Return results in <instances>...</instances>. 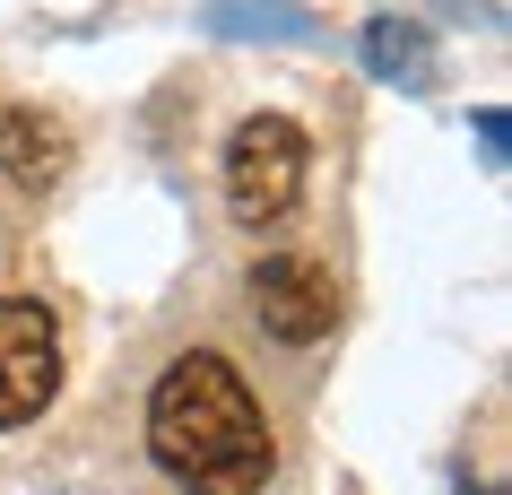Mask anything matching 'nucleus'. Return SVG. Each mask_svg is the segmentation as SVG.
Returning a JSON list of instances; mask_svg holds the SVG:
<instances>
[{
  "label": "nucleus",
  "instance_id": "1",
  "mask_svg": "<svg viewBox=\"0 0 512 495\" xmlns=\"http://www.w3.org/2000/svg\"><path fill=\"white\" fill-rule=\"evenodd\" d=\"M148 452L191 495H261L278 469L270 417H261L252 383L217 348H191V357H174L157 374V391H148Z\"/></svg>",
  "mask_w": 512,
  "mask_h": 495
},
{
  "label": "nucleus",
  "instance_id": "2",
  "mask_svg": "<svg viewBox=\"0 0 512 495\" xmlns=\"http://www.w3.org/2000/svg\"><path fill=\"white\" fill-rule=\"evenodd\" d=\"M304 165H313V148H304L296 122L287 113H252L226 139V209L243 226H278L304 200Z\"/></svg>",
  "mask_w": 512,
  "mask_h": 495
},
{
  "label": "nucleus",
  "instance_id": "3",
  "mask_svg": "<svg viewBox=\"0 0 512 495\" xmlns=\"http://www.w3.org/2000/svg\"><path fill=\"white\" fill-rule=\"evenodd\" d=\"M53 391H61V330H53L44 304L9 296L0 304V435L35 426L53 409Z\"/></svg>",
  "mask_w": 512,
  "mask_h": 495
},
{
  "label": "nucleus",
  "instance_id": "4",
  "mask_svg": "<svg viewBox=\"0 0 512 495\" xmlns=\"http://www.w3.org/2000/svg\"><path fill=\"white\" fill-rule=\"evenodd\" d=\"M252 313H261L270 339L313 348V339H330V322H339V287H330V270L313 252H261V261H252Z\"/></svg>",
  "mask_w": 512,
  "mask_h": 495
},
{
  "label": "nucleus",
  "instance_id": "5",
  "mask_svg": "<svg viewBox=\"0 0 512 495\" xmlns=\"http://www.w3.org/2000/svg\"><path fill=\"white\" fill-rule=\"evenodd\" d=\"M61 174H70V131L44 105H0V183L53 192Z\"/></svg>",
  "mask_w": 512,
  "mask_h": 495
}]
</instances>
